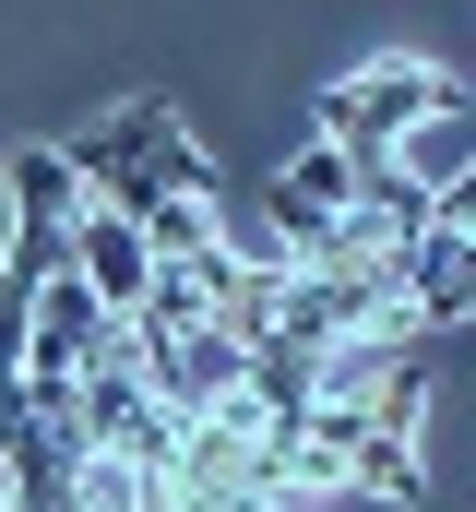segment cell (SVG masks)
I'll return each instance as SVG.
<instances>
[{"label": "cell", "instance_id": "1", "mask_svg": "<svg viewBox=\"0 0 476 512\" xmlns=\"http://www.w3.org/2000/svg\"><path fill=\"white\" fill-rule=\"evenodd\" d=\"M441 108H465V84L441 72V60H369V72H346L322 108H310V143H334V155H357V167H393V143L417 120H441Z\"/></svg>", "mask_w": 476, "mask_h": 512}, {"label": "cell", "instance_id": "4", "mask_svg": "<svg viewBox=\"0 0 476 512\" xmlns=\"http://www.w3.org/2000/svg\"><path fill=\"white\" fill-rule=\"evenodd\" d=\"M393 179H417V191H465V108H441V120H417L393 143Z\"/></svg>", "mask_w": 476, "mask_h": 512}, {"label": "cell", "instance_id": "3", "mask_svg": "<svg viewBox=\"0 0 476 512\" xmlns=\"http://www.w3.org/2000/svg\"><path fill=\"white\" fill-rule=\"evenodd\" d=\"M0 191H12V227H72V215H84V191H72V167H60V143H12V167H0Z\"/></svg>", "mask_w": 476, "mask_h": 512}, {"label": "cell", "instance_id": "2", "mask_svg": "<svg viewBox=\"0 0 476 512\" xmlns=\"http://www.w3.org/2000/svg\"><path fill=\"white\" fill-rule=\"evenodd\" d=\"M60 262L84 274V298H96V310H119V322H131V310H143V286H155L143 227H131V215H108V203H84V215L60 227Z\"/></svg>", "mask_w": 476, "mask_h": 512}]
</instances>
